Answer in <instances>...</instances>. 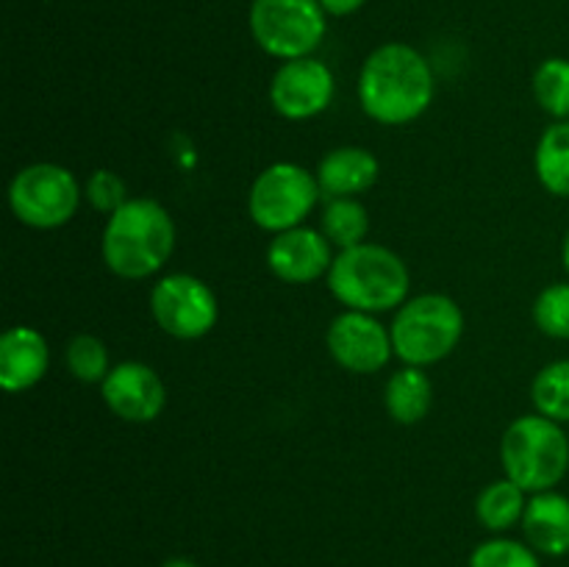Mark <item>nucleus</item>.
Listing matches in <instances>:
<instances>
[{
  "label": "nucleus",
  "instance_id": "c85d7f7f",
  "mask_svg": "<svg viewBox=\"0 0 569 567\" xmlns=\"http://www.w3.org/2000/svg\"><path fill=\"white\" fill-rule=\"evenodd\" d=\"M561 261H565V270H567V276H569V228H567V233H565V242H561Z\"/></svg>",
  "mask_w": 569,
  "mask_h": 567
},
{
  "label": "nucleus",
  "instance_id": "2eb2a0df",
  "mask_svg": "<svg viewBox=\"0 0 569 567\" xmlns=\"http://www.w3.org/2000/svg\"><path fill=\"white\" fill-rule=\"evenodd\" d=\"M315 176L322 198H356L376 187L378 176H381V161L372 150L359 148V145H342L322 156Z\"/></svg>",
  "mask_w": 569,
  "mask_h": 567
},
{
  "label": "nucleus",
  "instance_id": "0eeeda50",
  "mask_svg": "<svg viewBox=\"0 0 569 567\" xmlns=\"http://www.w3.org/2000/svg\"><path fill=\"white\" fill-rule=\"evenodd\" d=\"M83 187L72 170L56 161H33L17 170L9 183V209L22 226L53 231L76 217Z\"/></svg>",
  "mask_w": 569,
  "mask_h": 567
},
{
  "label": "nucleus",
  "instance_id": "a211bd4d",
  "mask_svg": "<svg viewBox=\"0 0 569 567\" xmlns=\"http://www.w3.org/2000/svg\"><path fill=\"white\" fill-rule=\"evenodd\" d=\"M531 495L515 484L511 478H498V481L487 484V487L478 493L476 498V517L487 531L492 534H506L509 528H515L517 523H522L526 515V506Z\"/></svg>",
  "mask_w": 569,
  "mask_h": 567
},
{
  "label": "nucleus",
  "instance_id": "f03ea898",
  "mask_svg": "<svg viewBox=\"0 0 569 567\" xmlns=\"http://www.w3.org/2000/svg\"><path fill=\"white\" fill-rule=\"evenodd\" d=\"M176 239V220L159 200L131 198L106 220L100 256L117 278L144 281L164 270Z\"/></svg>",
  "mask_w": 569,
  "mask_h": 567
},
{
  "label": "nucleus",
  "instance_id": "412c9836",
  "mask_svg": "<svg viewBox=\"0 0 569 567\" xmlns=\"http://www.w3.org/2000/svg\"><path fill=\"white\" fill-rule=\"evenodd\" d=\"M531 400L539 415L556 422H569V359L545 365L531 381Z\"/></svg>",
  "mask_w": 569,
  "mask_h": 567
},
{
  "label": "nucleus",
  "instance_id": "b1692460",
  "mask_svg": "<svg viewBox=\"0 0 569 567\" xmlns=\"http://www.w3.org/2000/svg\"><path fill=\"white\" fill-rule=\"evenodd\" d=\"M533 322L550 339H569V281L548 284L533 300Z\"/></svg>",
  "mask_w": 569,
  "mask_h": 567
},
{
  "label": "nucleus",
  "instance_id": "a878e982",
  "mask_svg": "<svg viewBox=\"0 0 569 567\" xmlns=\"http://www.w3.org/2000/svg\"><path fill=\"white\" fill-rule=\"evenodd\" d=\"M83 200H87L94 211L111 217L117 209H122V206L131 200V195H128L126 181H122L114 170L100 167V170L89 172V178L83 181Z\"/></svg>",
  "mask_w": 569,
  "mask_h": 567
},
{
  "label": "nucleus",
  "instance_id": "5701e85b",
  "mask_svg": "<svg viewBox=\"0 0 569 567\" xmlns=\"http://www.w3.org/2000/svg\"><path fill=\"white\" fill-rule=\"evenodd\" d=\"M67 370L81 384H103L111 372L109 348L94 334H76L64 350Z\"/></svg>",
  "mask_w": 569,
  "mask_h": 567
},
{
  "label": "nucleus",
  "instance_id": "aec40b11",
  "mask_svg": "<svg viewBox=\"0 0 569 567\" xmlns=\"http://www.w3.org/2000/svg\"><path fill=\"white\" fill-rule=\"evenodd\" d=\"M320 231L337 250L356 248L367 242L370 233V215L359 198H333L322 209Z\"/></svg>",
  "mask_w": 569,
  "mask_h": 567
},
{
  "label": "nucleus",
  "instance_id": "423d86ee",
  "mask_svg": "<svg viewBox=\"0 0 569 567\" xmlns=\"http://www.w3.org/2000/svg\"><path fill=\"white\" fill-rule=\"evenodd\" d=\"M320 198V183L309 167L298 161H276L250 183L248 215L261 231L281 233L306 226Z\"/></svg>",
  "mask_w": 569,
  "mask_h": 567
},
{
  "label": "nucleus",
  "instance_id": "20e7f679",
  "mask_svg": "<svg viewBox=\"0 0 569 567\" xmlns=\"http://www.w3.org/2000/svg\"><path fill=\"white\" fill-rule=\"evenodd\" d=\"M500 465L528 495L556 489L569 470L567 431L539 411L517 417L500 437Z\"/></svg>",
  "mask_w": 569,
  "mask_h": 567
},
{
  "label": "nucleus",
  "instance_id": "4468645a",
  "mask_svg": "<svg viewBox=\"0 0 569 567\" xmlns=\"http://www.w3.org/2000/svg\"><path fill=\"white\" fill-rule=\"evenodd\" d=\"M50 367L48 339L31 326H11L0 337V387L6 392L33 389Z\"/></svg>",
  "mask_w": 569,
  "mask_h": 567
},
{
  "label": "nucleus",
  "instance_id": "f257e3e1",
  "mask_svg": "<svg viewBox=\"0 0 569 567\" xmlns=\"http://www.w3.org/2000/svg\"><path fill=\"white\" fill-rule=\"evenodd\" d=\"M359 106L378 126H409L433 103L437 78L417 48L406 42L378 44L359 70Z\"/></svg>",
  "mask_w": 569,
  "mask_h": 567
},
{
  "label": "nucleus",
  "instance_id": "39448f33",
  "mask_svg": "<svg viewBox=\"0 0 569 567\" xmlns=\"http://www.w3.org/2000/svg\"><path fill=\"white\" fill-rule=\"evenodd\" d=\"M389 331L395 356L403 365L431 367L459 348L465 337V311L450 295H417L395 311Z\"/></svg>",
  "mask_w": 569,
  "mask_h": 567
},
{
  "label": "nucleus",
  "instance_id": "dca6fc26",
  "mask_svg": "<svg viewBox=\"0 0 569 567\" xmlns=\"http://www.w3.org/2000/svg\"><path fill=\"white\" fill-rule=\"evenodd\" d=\"M522 534L526 543L542 556H567L569 554V498L548 489L528 498L526 515H522Z\"/></svg>",
  "mask_w": 569,
  "mask_h": 567
},
{
  "label": "nucleus",
  "instance_id": "6ab92c4d",
  "mask_svg": "<svg viewBox=\"0 0 569 567\" xmlns=\"http://www.w3.org/2000/svg\"><path fill=\"white\" fill-rule=\"evenodd\" d=\"M533 172L545 192L569 198V120L545 128L533 150Z\"/></svg>",
  "mask_w": 569,
  "mask_h": 567
},
{
  "label": "nucleus",
  "instance_id": "f8f14e48",
  "mask_svg": "<svg viewBox=\"0 0 569 567\" xmlns=\"http://www.w3.org/2000/svg\"><path fill=\"white\" fill-rule=\"evenodd\" d=\"M100 398L120 420L144 426L167 406V387L159 372L144 361H120L100 384Z\"/></svg>",
  "mask_w": 569,
  "mask_h": 567
},
{
  "label": "nucleus",
  "instance_id": "f3484780",
  "mask_svg": "<svg viewBox=\"0 0 569 567\" xmlns=\"http://www.w3.org/2000/svg\"><path fill=\"white\" fill-rule=\"evenodd\" d=\"M433 404V384L426 367L403 365L387 378L383 387V406L387 415L400 426H417L428 417Z\"/></svg>",
  "mask_w": 569,
  "mask_h": 567
},
{
  "label": "nucleus",
  "instance_id": "9d476101",
  "mask_svg": "<svg viewBox=\"0 0 569 567\" xmlns=\"http://www.w3.org/2000/svg\"><path fill=\"white\" fill-rule=\"evenodd\" d=\"M326 348L342 370L356 376H372L383 370L395 356L392 331L367 311L345 309L326 331Z\"/></svg>",
  "mask_w": 569,
  "mask_h": 567
},
{
  "label": "nucleus",
  "instance_id": "6e6552de",
  "mask_svg": "<svg viewBox=\"0 0 569 567\" xmlns=\"http://www.w3.org/2000/svg\"><path fill=\"white\" fill-rule=\"evenodd\" d=\"M248 22L267 56L292 61L315 56L326 39L328 14L320 0H253Z\"/></svg>",
  "mask_w": 569,
  "mask_h": 567
},
{
  "label": "nucleus",
  "instance_id": "393cba45",
  "mask_svg": "<svg viewBox=\"0 0 569 567\" xmlns=\"http://www.w3.org/2000/svg\"><path fill=\"white\" fill-rule=\"evenodd\" d=\"M470 567H542L539 554L528 543L509 537H492L476 545L470 554Z\"/></svg>",
  "mask_w": 569,
  "mask_h": 567
},
{
  "label": "nucleus",
  "instance_id": "9b49d317",
  "mask_svg": "<svg viewBox=\"0 0 569 567\" xmlns=\"http://www.w3.org/2000/svg\"><path fill=\"white\" fill-rule=\"evenodd\" d=\"M337 94V81L326 61L315 56L281 61L270 81V106L289 122H303L328 111Z\"/></svg>",
  "mask_w": 569,
  "mask_h": 567
},
{
  "label": "nucleus",
  "instance_id": "ddd939ff",
  "mask_svg": "<svg viewBox=\"0 0 569 567\" xmlns=\"http://www.w3.org/2000/svg\"><path fill=\"white\" fill-rule=\"evenodd\" d=\"M333 245L320 228L298 226L272 233L267 245V267L283 284H311L328 276L333 265Z\"/></svg>",
  "mask_w": 569,
  "mask_h": 567
},
{
  "label": "nucleus",
  "instance_id": "7ed1b4c3",
  "mask_svg": "<svg viewBox=\"0 0 569 567\" xmlns=\"http://www.w3.org/2000/svg\"><path fill=\"white\" fill-rule=\"evenodd\" d=\"M333 298L353 311L383 315L409 300L411 272L395 250L376 242L339 250L326 276Z\"/></svg>",
  "mask_w": 569,
  "mask_h": 567
},
{
  "label": "nucleus",
  "instance_id": "cd10ccee",
  "mask_svg": "<svg viewBox=\"0 0 569 567\" xmlns=\"http://www.w3.org/2000/svg\"><path fill=\"white\" fill-rule=\"evenodd\" d=\"M161 567H200L198 561L187 559V556H170V559L161 561Z\"/></svg>",
  "mask_w": 569,
  "mask_h": 567
},
{
  "label": "nucleus",
  "instance_id": "4be33fe9",
  "mask_svg": "<svg viewBox=\"0 0 569 567\" xmlns=\"http://www.w3.org/2000/svg\"><path fill=\"white\" fill-rule=\"evenodd\" d=\"M533 100L553 120H569V59L550 56L533 70Z\"/></svg>",
  "mask_w": 569,
  "mask_h": 567
},
{
  "label": "nucleus",
  "instance_id": "1a4fd4ad",
  "mask_svg": "<svg viewBox=\"0 0 569 567\" xmlns=\"http://www.w3.org/2000/svg\"><path fill=\"white\" fill-rule=\"evenodd\" d=\"M150 315L167 337L192 342L211 334L220 320V304L203 278L192 272H170L150 289Z\"/></svg>",
  "mask_w": 569,
  "mask_h": 567
},
{
  "label": "nucleus",
  "instance_id": "bb28decb",
  "mask_svg": "<svg viewBox=\"0 0 569 567\" xmlns=\"http://www.w3.org/2000/svg\"><path fill=\"white\" fill-rule=\"evenodd\" d=\"M367 0H320V6L326 9L328 17H348L365 6Z\"/></svg>",
  "mask_w": 569,
  "mask_h": 567
}]
</instances>
